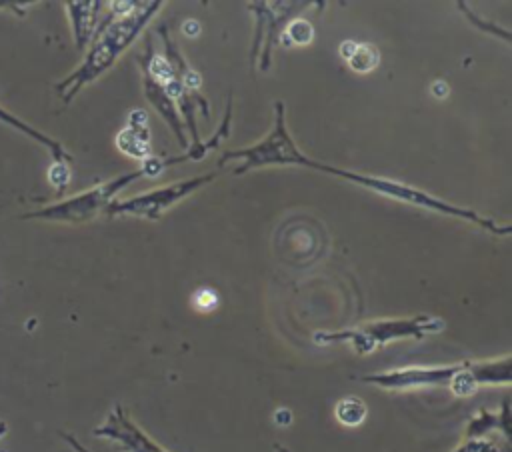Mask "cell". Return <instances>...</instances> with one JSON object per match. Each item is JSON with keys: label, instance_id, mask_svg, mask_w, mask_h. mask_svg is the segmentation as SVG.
<instances>
[{"label": "cell", "instance_id": "obj_1", "mask_svg": "<svg viewBox=\"0 0 512 452\" xmlns=\"http://www.w3.org/2000/svg\"><path fill=\"white\" fill-rule=\"evenodd\" d=\"M162 0L152 2H112L110 14L96 26L90 40V48L78 68L64 80L54 84L56 94L64 104L90 82L108 72L122 52L136 40V36L146 28L154 14L162 8Z\"/></svg>", "mask_w": 512, "mask_h": 452}, {"label": "cell", "instance_id": "obj_2", "mask_svg": "<svg viewBox=\"0 0 512 452\" xmlns=\"http://www.w3.org/2000/svg\"><path fill=\"white\" fill-rule=\"evenodd\" d=\"M382 390L404 392L420 388H448L454 396L466 398L476 394L480 386H508L512 380V356L488 360H464L438 366H404L360 378Z\"/></svg>", "mask_w": 512, "mask_h": 452}, {"label": "cell", "instance_id": "obj_3", "mask_svg": "<svg viewBox=\"0 0 512 452\" xmlns=\"http://www.w3.org/2000/svg\"><path fill=\"white\" fill-rule=\"evenodd\" d=\"M214 146L210 142H202L200 146H188L186 152L176 156H148L142 166L136 170L124 172L104 184H98L86 192H80L72 198H66L62 202L48 204L44 208H38L34 212H26L24 220H46V222H68V224H80L96 218L100 212L106 210V206L116 200V194L124 190L128 184H132L138 178H154L162 174L166 168L188 162V160H202Z\"/></svg>", "mask_w": 512, "mask_h": 452}, {"label": "cell", "instance_id": "obj_4", "mask_svg": "<svg viewBox=\"0 0 512 452\" xmlns=\"http://www.w3.org/2000/svg\"><path fill=\"white\" fill-rule=\"evenodd\" d=\"M298 166L338 176V178L348 180V182H352L356 186L368 188L372 192H378L382 196H388V198L412 204V206H420V208H426V210H432V212H440V214H446V216L468 220V222L476 224L478 228H482V230H486L490 234H498V236L510 234V226L508 224H498L490 216H482V214H478V212H474L470 208L450 204L448 200H442V198H438L434 194H428V192H424L420 188H414V186H408L404 182H396V180H390V178H380V176H370V174H360V172H354V170L330 166V164L318 162V160H314V158H310L306 154L300 156Z\"/></svg>", "mask_w": 512, "mask_h": 452}, {"label": "cell", "instance_id": "obj_5", "mask_svg": "<svg viewBox=\"0 0 512 452\" xmlns=\"http://www.w3.org/2000/svg\"><path fill=\"white\" fill-rule=\"evenodd\" d=\"M446 328V322L438 316L418 314L410 318H382L370 320L354 328L334 330V332H316L314 342L322 346L330 344H348L356 354H370L380 346H386L394 340H422L430 334H438Z\"/></svg>", "mask_w": 512, "mask_h": 452}, {"label": "cell", "instance_id": "obj_6", "mask_svg": "<svg viewBox=\"0 0 512 452\" xmlns=\"http://www.w3.org/2000/svg\"><path fill=\"white\" fill-rule=\"evenodd\" d=\"M300 156H302V150L298 148V144L294 142L286 126L284 104L278 100L274 104L272 130L264 136V140L244 148L224 150L218 160V166L230 160H240L238 168H234V174H246L254 168H264V166H298Z\"/></svg>", "mask_w": 512, "mask_h": 452}, {"label": "cell", "instance_id": "obj_7", "mask_svg": "<svg viewBox=\"0 0 512 452\" xmlns=\"http://www.w3.org/2000/svg\"><path fill=\"white\" fill-rule=\"evenodd\" d=\"M212 180H214V174L210 172V174H200V176H194V178L178 180V182H172L168 186L136 194L132 198L112 200L106 206L104 214L110 216V218H116V216H136V218H146V220H158L174 204H178L180 200L188 198L196 190L204 188Z\"/></svg>", "mask_w": 512, "mask_h": 452}, {"label": "cell", "instance_id": "obj_8", "mask_svg": "<svg viewBox=\"0 0 512 452\" xmlns=\"http://www.w3.org/2000/svg\"><path fill=\"white\" fill-rule=\"evenodd\" d=\"M312 2H250L248 10L254 12L256 16V30H254V42L250 48V58H252V68L256 64V56L262 48L260 54V70L266 72L270 68V50L274 44V38L278 36L280 24L290 20V16L304 6H310Z\"/></svg>", "mask_w": 512, "mask_h": 452}, {"label": "cell", "instance_id": "obj_9", "mask_svg": "<svg viewBox=\"0 0 512 452\" xmlns=\"http://www.w3.org/2000/svg\"><path fill=\"white\" fill-rule=\"evenodd\" d=\"M92 434L116 444L122 452H168L154 438H150L120 404L108 412L104 422L96 426Z\"/></svg>", "mask_w": 512, "mask_h": 452}, {"label": "cell", "instance_id": "obj_10", "mask_svg": "<svg viewBox=\"0 0 512 452\" xmlns=\"http://www.w3.org/2000/svg\"><path fill=\"white\" fill-rule=\"evenodd\" d=\"M140 68H142V86H144V94H146L148 102L154 106V110H156V112L164 118V122L170 126V130L174 132V136H176L180 148L188 150V140H186V136H184V122H182V118H180V114H178L176 104H174L172 98L166 94L164 86H162L158 80H154L152 74H150L144 66H140Z\"/></svg>", "mask_w": 512, "mask_h": 452}, {"label": "cell", "instance_id": "obj_11", "mask_svg": "<svg viewBox=\"0 0 512 452\" xmlns=\"http://www.w3.org/2000/svg\"><path fill=\"white\" fill-rule=\"evenodd\" d=\"M66 12L70 16V24H72V34H74V44L78 50H84L92 36L94 30L98 26L96 16L100 12L102 2H94V0H72L66 2Z\"/></svg>", "mask_w": 512, "mask_h": 452}, {"label": "cell", "instance_id": "obj_12", "mask_svg": "<svg viewBox=\"0 0 512 452\" xmlns=\"http://www.w3.org/2000/svg\"><path fill=\"white\" fill-rule=\"evenodd\" d=\"M116 146L134 158L146 160L152 156L150 152V132H148V116L144 110H134L130 114L128 126L118 132L116 136Z\"/></svg>", "mask_w": 512, "mask_h": 452}, {"label": "cell", "instance_id": "obj_13", "mask_svg": "<svg viewBox=\"0 0 512 452\" xmlns=\"http://www.w3.org/2000/svg\"><path fill=\"white\" fill-rule=\"evenodd\" d=\"M492 432H500L504 440L510 442V400L504 398L500 412H490L482 408L466 424L464 438H490Z\"/></svg>", "mask_w": 512, "mask_h": 452}, {"label": "cell", "instance_id": "obj_14", "mask_svg": "<svg viewBox=\"0 0 512 452\" xmlns=\"http://www.w3.org/2000/svg\"><path fill=\"white\" fill-rule=\"evenodd\" d=\"M0 122H4V124H8V126H12L14 130H18V132H22V134L30 136L32 140H36L38 144L46 146V148L50 150V154H52V160H54V162H68V164L72 162V154H68V152H66V148H64L58 140L50 138L48 134H44V132L36 130V128H34V126H30V124H26L22 118H18L16 114H12V112L4 110L2 106H0Z\"/></svg>", "mask_w": 512, "mask_h": 452}, {"label": "cell", "instance_id": "obj_15", "mask_svg": "<svg viewBox=\"0 0 512 452\" xmlns=\"http://www.w3.org/2000/svg\"><path fill=\"white\" fill-rule=\"evenodd\" d=\"M340 54L346 60V64L358 74H366V72L374 70L380 62V54H378L376 46H372L368 42L346 40L340 46Z\"/></svg>", "mask_w": 512, "mask_h": 452}, {"label": "cell", "instance_id": "obj_16", "mask_svg": "<svg viewBox=\"0 0 512 452\" xmlns=\"http://www.w3.org/2000/svg\"><path fill=\"white\" fill-rule=\"evenodd\" d=\"M334 414H336L338 422L344 426H360L368 414V408L358 396H346V398L338 400Z\"/></svg>", "mask_w": 512, "mask_h": 452}, {"label": "cell", "instance_id": "obj_17", "mask_svg": "<svg viewBox=\"0 0 512 452\" xmlns=\"http://www.w3.org/2000/svg\"><path fill=\"white\" fill-rule=\"evenodd\" d=\"M452 452H510V442L496 438H464Z\"/></svg>", "mask_w": 512, "mask_h": 452}, {"label": "cell", "instance_id": "obj_18", "mask_svg": "<svg viewBox=\"0 0 512 452\" xmlns=\"http://www.w3.org/2000/svg\"><path fill=\"white\" fill-rule=\"evenodd\" d=\"M314 38V28L310 22L306 20H290L286 26V34H284V44H308Z\"/></svg>", "mask_w": 512, "mask_h": 452}, {"label": "cell", "instance_id": "obj_19", "mask_svg": "<svg viewBox=\"0 0 512 452\" xmlns=\"http://www.w3.org/2000/svg\"><path fill=\"white\" fill-rule=\"evenodd\" d=\"M48 182L56 188L58 194H62L68 188V182H70L68 162H52V166L48 170Z\"/></svg>", "mask_w": 512, "mask_h": 452}, {"label": "cell", "instance_id": "obj_20", "mask_svg": "<svg viewBox=\"0 0 512 452\" xmlns=\"http://www.w3.org/2000/svg\"><path fill=\"white\" fill-rule=\"evenodd\" d=\"M458 8L462 10V14H466V16L474 22V26H478V28H482V30H486V32H490V34H494V36H500L504 42H510V34H508V30L498 28L494 22H484V20H482V18H478V16L470 10V6H468V4H464V2H458Z\"/></svg>", "mask_w": 512, "mask_h": 452}, {"label": "cell", "instance_id": "obj_21", "mask_svg": "<svg viewBox=\"0 0 512 452\" xmlns=\"http://www.w3.org/2000/svg\"><path fill=\"white\" fill-rule=\"evenodd\" d=\"M60 436H62V440H64L74 452H90V450H88L76 436H72L70 432H60Z\"/></svg>", "mask_w": 512, "mask_h": 452}, {"label": "cell", "instance_id": "obj_22", "mask_svg": "<svg viewBox=\"0 0 512 452\" xmlns=\"http://www.w3.org/2000/svg\"><path fill=\"white\" fill-rule=\"evenodd\" d=\"M30 4H22V2H10V0H0V10H12V12H16L18 16H22V14H26V8H28Z\"/></svg>", "mask_w": 512, "mask_h": 452}, {"label": "cell", "instance_id": "obj_23", "mask_svg": "<svg viewBox=\"0 0 512 452\" xmlns=\"http://www.w3.org/2000/svg\"><path fill=\"white\" fill-rule=\"evenodd\" d=\"M8 434V424L4 420H0V440Z\"/></svg>", "mask_w": 512, "mask_h": 452}, {"label": "cell", "instance_id": "obj_24", "mask_svg": "<svg viewBox=\"0 0 512 452\" xmlns=\"http://www.w3.org/2000/svg\"><path fill=\"white\" fill-rule=\"evenodd\" d=\"M274 448H276V452H290L288 448H284L282 444H274Z\"/></svg>", "mask_w": 512, "mask_h": 452}]
</instances>
